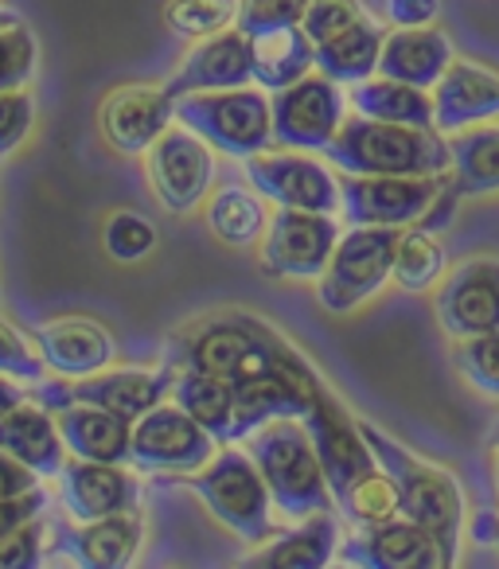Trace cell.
<instances>
[{"instance_id":"22","label":"cell","mask_w":499,"mask_h":569,"mask_svg":"<svg viewBox=\"0 0 499 569\" xmlns=\"http://www.w3.org/2000/svg\"><path fill=\"white\" fill-rule=\"evenodd\" d=\"M43 363L63 379H90L113 359V336L90 317H59L32 332Z\"/></svg>"},{"instance_id":"26","label":"cell","mask_w":499,"mask_h":569,"mask_svg":"<svg viewBox=\"0 0 499 569\" xmlns=\"http://www.w3.org/2000/svg\"><path fill=\"white\" fill-rule=\"evenodd\" d=\"M56 426L71 457L102 460V465H129V441H133V421L121 413L102 410L90 402H71L56 410Z\"/></svg>"},{"instance_id":"52","label":"cell","mask_w":499,"mask_h":569,"mask_svg":"<svg viewBox=\"0 0 499 569\" xmlns=\"http://www.w3.org/2000/svg\"><path fill=\"white\" fill-rule=\"evenodd\" d=\"M9 24H20V17H17V12H9V9H0V28H9Z\"/></svg>"},{"instance_id":"34","label":"cell","mask_w":499,"mask_h":569,"mask_svg":"<svg viewBox=\"0 0 499 569\" xmlns=\"http://www.w3.org/2000/svg\"><path fill=\"white\" fill-rule=\"evenodd\" d=\"M207 227L219 242L227 246H246L262 242L266 234V203L258 191L242 188V183H222L207 203Z\"/></svg>"},{"instance_id":"50","label":"cell","mask_w":499,"mask_h":569,"mask_svg":"<svg viewBox=\"0 0 499 569\" xmlns=\"http://www.w3.org/2000/svg\"><path fill=\"white\" fill-rule=\"evenodd\" d=\"M24 390H20V382L17 379H9V375H0V418L9 410H17L20 402H24Z\"/></svg>"},{"instance_id":"14","label":"cell","mask_w":499,"mask_h":569,"mask_svg":"<svg viewBox=\"0 0 499 569\" xmlns=\"http://www.w3.org/2000/svg\"><path fill=\"white\" fill-rule=\"evenodd\" d=\"M149 183L152 196L160 199L164 211L188 214L203 203V196L214 183V157L211 144L188 126L168 129L149 152Z\"/></svg>"},{"instance_id":"31","label":"cell","mask_w":499,"mask_h":569,"mask_svg":"<svg viewBox=\"0 0 499 569\" xmlns=\"http://www.w3.org/2000/svg\"><path fill=\"white\" fill-rule=\"evenodd\" d=\"M382 40H387V28L375 24L371 17H363L348 32L317 43V71L336 82H351V87L363 79H375L379 74Z\"/></svg>"},{"instance_id":"29","label":"cell","mask_w":499,"mask_h":569,"mask_svg":"<svg viewBox=\"0 0 499 569\" xmlns=\"http://www.w3.org/2000/svg\"><path fill=\"white\" fill-rule=\"evenodd\" d=\"M309 406L286 387L273 371L250 375V379L234 382V418H230V445L246 441L262 426L278 418H305Z\"/></svg>"},{"instance_id":"27","label":"cell","mask_w":499,"mask_h":569,"mask_svg":"<svg viewBox=\"0 0 499 569\" xmlns=\"http://www.w3.org/2000/svg\"><path fill=\"white\" fill-rule=\"evenodd\" d=\"M340 553V515L320 511L301 519L286 535H273L270 542H262L258 558H250L246 566L255 569H325L328 561Z\"/></svg>"},{"instance_id":"2","label":"cell","mask_w":499,"mask_h":569,"mask_svg":"<svg viewBox=\"0 0 499 569\" xmlns=\"http://www.w3.org/2000/svg\"><path fill=\"white\" fill-rule=\"evenodd\" d=\"M246 452L255 457L266 488H270L273 511L286 522H301L309 515L336 511L332 488H328L325 465L305 418H278L246 437Z\"/></svg>"},{"instance_id":"4","label":"cell","mask_w":499,"mask_h":569,"mask_svg":"<svg viewBox=\"0 0 499 569\" xmlns=\"http://www.w3.org/2000/svg\"><path fill=\"white\" fill-rule=\"evenodd\" d=\"M180 483L191 488L207 503V511L222 522L234 538H242L246 546H262L278 535L273 522V499L266 488L262 472H258L255 457L234 445H222V452H214L211 465L180 472Z\"/></svg>"},{"instance_id":"41","label":"cell","mask_w":499,"mask_h":569,"mask_svg":"<svg viewBox=\"0 0 499 569\" xmlns=\"http://www.w3.org/2000/svg\"><path fill=\"white\" fill-rule=\"evenodd\" d=\"M43 535H48V511L32 515L20 527L0 535V569H36L43 561Z\"/></svg>"},{"instance_id":"46","label":"cell","mask_w":499,"mask_h":569,"mask_svg":"<svg viewBox=\"0 0 499 569\" xmlns=\"http://www.w3.org/2000/svg\"><path fill=\"white\" fill-rule=\"evenodd\" d=\"M441 17V0H387V20L395 28H426Z\"/></svg>"},{"instance_id":"37","label":"cell","mask_w":499,"mask_h":569,"mask_svg":"<svg viewBox=\"0 0 499 569\" xmlns=\"http://www.w3.org/2000/svg\"><path fill=\"white\" fill-rule=\"evenodd\" d=\"M238 20V0H168L164 24L183 40H207Z\"/></svg>"},{"instance_id":"25","label":"cell","mask_w":499,"mask_h":569,"mask_svg":"<svg viewBox=\"0 0 499 569\" xmlns=\"http://www.w3.org/2000/svg\"><path fill=\"white\" fill-rule=\"evenodd\" d=\"M0 452L17 457L20 465L40 472L43 480L59 476L67 465V445L56 426V413L43 410L32 398H24L17 410H9L0 418Z\"/></svg>"},{"instance_id":"30","label":"cell","mask_w":499,"mask_h":569,"mask_svg":"<svg viewBox=\"0 0 499 569\" xmlns=\"http://www.w3.org/2000/svg\"><path fill=\"white\" fill-rule=\"evenodd\" d=\"M348 106L363 118L395 121V126H418V129H437L433 118V90L410 87L398 79H363L351 87Z\"/></svg>"},{"instance_id":"38","label":"cell","mask_w":499,"mask_h":569,"mask_svg":"<svg viewBox=\"0 0 499 569\" xmlns=\"http://www.w3.org/2000/svg\"><path fill=\"white\" fill-rule=\"evenodd\" d=\"M452 363L480 395L499 398V332L460 336L452 340Z\"/></svg>"},{"instance_id":"33","label":"cell","mask_w":499,"mask_h":569,"mask_svg":"<svg viewBox=\"0 0 499 569\" xmlns=\"http://www.w3.org/2000/svg\"><path fill=\"white\" fill-rule=\"evenodd\" d=\"M452 149V188L460 199L496 196L499 191V129L468 126L449 133Z\"/></svg>"},{"instance_id":"36","label":"cell","mask_w":499,"mask_h":569,"mask_svg":"<svg viewBox=\"0 0 499 569\" xmlns=\"http://www.w3.org/2000/svg\"><path fill=\"white\" fill-rule=\"evenodd\" d=\"M336 511L351 522V527H371V522H387V519H398V491H395V480L382 472L379 465L371 472H363L348 491L343 499L336 503Z\"/></svg>"},{"instance_id":"35","label":"cell","mask_w":499,"mask_h":569,"mask_svg":"<svg viewBox=\"0 0 499 569\" xmlns=\"http://www.w3.org/2000/svg\"><path fill=\"white\" fill-rule=\"evenodd\" d=\"M390 277H395V284L406 289V293H429V289H437L445 277V250L437 242V230L421 227V222L402 227Z\"/></svg>"},{"instance_id":"11","label":"cell","mask_w":499,"mask_h":569,"mask_svg":"<svg viewBox=\"0 0 499 569\" xmlns=\"http://www.w3.org/2000/svg\"><path fill=\"white\" fill-rule=\"evenodd\" d=\"M214 437L176 402H160L133 421V441H129V465L137 472H196L211 465Z\"/></svg>"},{"instance_id":"9","label":"cell","mask_w":499,"mask_h":569,"mask_svg":"<svg viewBox=\"0 0 499 569\" xmlns=\"http://www.w3.org/2000/svg\"><path fill=\"white\" fill-rule=\"evenodd\" d=\"M452 172V168H449ZM449 172L437 176H351L340 172V214L348 227H410L433 207Z\"/></svg>"},{"instance_id":"21","label":"cell","mask_w":499,"mask_h":569,"mask_svg":"<svg viewBox=\"0 0 499 569\" xmlns=\"http://www.w3.org/2000/svg\"><path fill=\"white\" fill-rule=\"evenodd\" d=\"M98 118H102V133L113 149L126 157H141L172 129L176 102L164 94V87H121L106 98Z\"/></svg>"},{"instance_id":"5","label":"cell","mask_w":499,"mask_h":569,"mask_svg":"<svg viewBox=\"0 0 499 569\" xmlns=\"http://www.w3.org/2000/svg\"><path fill=\"white\" fill-rule=\"evenodd\" d=\"M278 343L281 336L255 317H211L180 328L168 340L164 363L238 382L250 379V375L270 371Z\"/></svg>"},{"instance_id":"18","label":"cell","mask_w":499,"mask_h":569,"mask_svg":"<svg viewBox=\"0 0 499 569\" xmlns=\"http://www.w3.org/2000/svg\"><path fill=\"white\" fill-rule=\"evenodd\" d=\"M305 426H309L312 449H317L320 465H325L332 499L340 503L343 491H348L363 472H371L379 460H375L367 437L359 433V421H351L328 390L312 402V410L305 413Z\"/></svg>"},{"instance_id":"39","label":"cell","mask_w":499,"mask_h":569,"mask_svg":"<svg viewBox=\"0 0 499 569\" xmlns=\"http://www.w3.org/2000/svg\"><path fill=\"white\" fill-rule=\"evenodd\" d=\"M102 246L113 261H141L157 250V227L137 211H118L102 227Z\"/></svg>"},{"instance_id":"23","label":"cell","mask_w":499,"mask_h":569,"mask_svg":"<svg viewBox=\"0 0 499 569\" xmlns=\"http://www.w3.org/2000/svg\"><path fill=\"white\" fill-rule=\"evenodd\" d=\"M499 113V74L483 71V67L468 63V59H452L445 79L433 87V118L445 137L460 133L468 126L496 118Z\"/></svg>"},{"instance_id":"16","label":"cell","mask_w":499,"mask_h":569,"mask_svg":"<svg viewBox=\"0 0 499 569\" xmlns=\"http://www.w3.org/2000/svg\"><path fill=\"white\" fill-rule=\"evenodd\" d=\"M433 312H437V325L452 340L499 332V261L496 258L460 261L437 284Z\"/></svg>"},{"instance_id":"44","label":"cell","mask_w":499,"mask_h":569,"mask_svg":"<svg viewBox=\"0 0 499 569\" xmlns=\"http://www.w3.org/2000/svg\"><path fill=\"white\" fill-rule=\"evenodd\" d=\"M367 12L359 9V0H309V9H305V36L312 40V48L325 40H332V36L348 32L351 24H359Z\"/></svg>"},{"instance_id":"48","label":"cell","mask_w":499,"mask_h":569,"mask_svg":"<svg viewBox=\"0 0 499 569\" xmlns=\"http://www.w3.org/2000/svg\"><path fill=\"white\" fill-rule=\"evenodd\" d=\"M48 511V491L43 488H32L28 496H17V499H0V535L12 527H20L24 519H32V515Z\"/></svg>"},{"instance_id":"47","label":"cell","mask_w":499,"mask_h":569,"mask_svg":"<svg viewBox=\"0 0 499 569\" xmlns=\"http://www.w3.org/2000/svg\"><path fill=\"white\" fill-rule=\"evenodd\" d=\"M43 476L32 472L28 465H20L17 457L9 452H0V499H17V496H28L32 488H40Z\"/></svg>"},{"instance_id":"45","label":"cell","mask_w":499,"mask_h":569,"mask_svg":"<svg viewBox=\"0 0 499 569\" xmlns=\"http://www.w3.org/2000/svg\"><path fill=\"white\" fill-rule=\"evenodd\" d=\"M36 126V98L20 90H0V160L12 157Z\"/></svg>"},{"instance_id":"7","label":"cell","mask_w":499,"mask_h":569,"mask_svg":"<svg viewBox=\"0 0 499 569\" xmlns=\"http://www.w3.org/2000/svg\"><path fill=\"white\" fill-rule=\"evenodd\" d=\"M402 227H348L340 234L328 269L317 277L320 305L336 317H348L359 305H367L395 269V250Z\"/></svg>"},{"instance_id":"3","label":"cell","mask_w":499,"mask_h":569,"mask_svg":"<svg viewBox=\"0 0 499 569\" xmlns=\"http://www.w3.org/2000/svg\"><path fill=\"white\" fill-rule=\"evenodd\" d=\"M359 433L367 437V445H371L382 472L395 480L398 515L418 522V527H426L429 535H437V542L445 546L449 561H457L460 527H465V496H460V483L452 480L449 472H441L437 465L413 457L406 445L387 437L375 421L359 418Z\"/></svg>"},{"instance_id":"6","label":"cell","mask_w":499,"mask_h":569,"mask_svg":"<svg viewBox=\"0 0 499 569\" xmlns=\"http://www.w3.org/2000/svg\"><path fill=\"white\" fill-rule=\"evenodd\" d=\"M176 121L234 160H250L273 144L270 98L255 87L199 90V94L176 98Z\"/></svg>"},{"instance_id":"19","label":"cell","mask_w":499,"mask_h":569,"mask_svg":"<svg viewBox=\"0 0 499 569\" xmlns=\"http://www.w3.org/2000/svg\"><path fill=\"white\" fill-rule=\"evenodd\" d=\"M234 87H255V63H250V36L227 28L219 36H207L183 56L180 71L164 82V94L183 98L199 94V90H234Z\"/></svg>"},{"instance_id":"51","label":"cell","mask_w":499,"mask_h":569,"mask_svg":"<svg viewBox=\"0 0 499 569\" xmlns=\"http://www.w3.org/2000/svg\"><path fill=\"white\" fill-rule=\"evenodd\" d=\"M488 468H491V483H496V496H499V421L488 437Z\"/></svg>"},{"instance_id":"20","label":"cell","mask_w":499,"mask_h":569,"mask_svg":"<svg viewBox=\"0 0 499 569\" xmlns=\"http://www.w3.org/2000/svg\"><path fill=\"white\" fill-rule=\"evenodd\" d=\"M59 496L71 519H106V515L141 511V483L121 465L102 460H67L59 472Z\"/></svg>"},{"instance_id":"13","label":"cell","mask_w":499,"mask_h":569,"mask_svg":"<svg viewBox=\"0 0 499 569\" xmlns=\"http://www.w3.org/2000/svg\"><path fill=\"white\" fill-rule=\"evenodd\" d=\"M336 242H340V227L332 214L281 207L266 227L262 269L281 281H317L328 269Z\"/></svg>"},{"instance_id":"32","label":"cell","mask_w":499,"mask_h":569,"mask_svg":"<svg viewBox=\"0 0 499 569\" xmlns=\"http://www.w3.org/2000/svg\"><path fill=\"white\" fill-rule=\"evenodd\" d=\"M172 402L180 406L188 418H196L207 433L219 445H230V418H234V382L219 379V375L188 371V367H172Z\"/></svg>"},{"instance_id":"12","label":"cell","mask_w":499,"mask_h":569,"mask_svg":"<svg viewBox=\"0 0 499 569\" xmlns=\"http://www.w3.org/2000/svg\"><path fill=\"white\" fill-rule=\"evenodd\" d=\"M246 180L266 203L320 214L340 211V176L332 172V164H320V160L305 157L297 149L250 157L246 160Z\"/></svg>"},{"instance_id":"10","label":"cell","mask_w":499,"mask_h":569,"mask_svg":"<svg viewBox=\"0 0 499 569\" xmlns=\"http://www.w3.org/2000/svg\"><path fill=\"white\" fill-rule=\"evenodd\" d=\"M273 144L297 152H325L336 141L348 102L340 94V82L328 74H305L293 87L273 90Z\"/></svg>"},{"instance_id":"42","label":"cell","mask_w":499,"mask_h":569,"mask_svg":"<svg viewBox=\"0 0 499 569\" xmlns=\"http://www.w3.org/2000/svg\"><path fill=\"white\" fill-rule=\"evenodd\" d=\"M309 0H238V20L234 28L246 36L273 32V28L301 24Z\"/></svg>"},{"instance_id":"17","label":"cell","mask_w":499,"mask_h":569,"mask_svg":"<svg viewBox=\"0 0 499 569\" xmlns=\"http://www.w3.org/2000/svg\"><path fill=\"white\" fill-rule=\"evenodd\" d=\"M343 566L363 569H445L452 566L437 535L410 519H387L371 527H356L348 542H340Z\"/></svg>"},{"instance_id":"40","label":"cell","mask_w":499,"mask_h":569,"mask_svg":"<svg viewBox=\"0 0 499 569\" xmlns=\"http://www.w3.org/2000/svg\"><path fill=\"white\" fill-rule=\"evenodd\" d=\"M36 36L32 28L20 20V24L0 28V90H20L32 82L36 74Z\"/></svg>"},{"instance_id":"43","label":"cell","mask_w":499,"mask_h":569,"mask_svg":"<svg viewBox=\"0 0 499 569\" xmlns=\"http://www.w3.org/2000/svg\"><path fill=\"white\" fill-rule=\"evenodd\" d=\"M43 371H48V363H43L40 348L0 317V375H9L17 382H40Z\"/></svg>"},{"instance_id":"49","label":"cell","mask_w":499,"mask_h":569,"mask_svg":"<svg viewBox=\"0 0 499 569\" xmlns=\"http://www.w3.org/2000/svg\"><path fill=\"white\" fill-rule=\"evenodd\" d=\"M472 538H476L480 546H496V550H499V515H491V511H480V515H476Z\"/></svg>"},{"instance_id":"24","label":"cell","mask_w":499,"mask_h":569,"mask_svg":"<svg viewBox=\"0 0 499 569\" xmlns=\"http://www.w3.org/2000/svg\"><path fill=\"white\" fill-rule=\"evenodd\" d=\"M452 43L437 28H395L382 40L379 56V74L382 79L410 82V87L433 90L445 79V71L452 67Z\"/></svg>"},{"instance_id":"8","label":"cell","mask_w":499,"mask_h":569,"mask_svg":"<svg viewBox=\"0 0 499 569\" xmlns=\"http://www.w3.org/2000/svg\"><path fill=\"white\" fill-rule=\"evenodd\" d=\"M172 367H160V371H98L90 379H40L32 382V402H40L43 410H63L71 402H90L102 406V410L121 413L126 421H137L141 413H149L152 406H160L172 395Z\"/></svg>"},{"instance_id":"28","label":"cell","mask_w":499,"mask_h":569,"mask_svg":"<svg viewBox=\"0 0 499 569\" xmlns=\"http://www.w3.org/2000/svg\"><path fill=\"white\" fill-rule=\"evenodd\" d=\"M250 63H255V87L273 94V90H286L297 79L312 74L317 48H312V40L305 36L301 24L273 28V32L250 36Z\"/></svg>"},{"instance_id":"15","label":"cell","mask_w":499,"mask_h":569,"mask_svg":"<svg viewBox=\"0 0 499 569\" xmlns=\"http://www.w3.org/2000/svg\"><path fill=\"white\" fill-rule=\"evenodd\" d=\"M144 538L141 511L106 515L87 522H51V542L43 550L48 561H67L82 569H126Z\"/></svg>"},{"instance_id":"1","label":"cell","mask_w":499,"mask_h":569,"mask_svg":"<svg viewBox=\"0 0 499 569\" xmlns=\"http://www.w3.org/2000/svg\"><path fill=\"white\" fill-rule=\"evenodd\" d=\"M320 157L351 176H437L452 168L449 137L441 129L395 126L379 118H348Z\"/></svg>"}]
</instances>
